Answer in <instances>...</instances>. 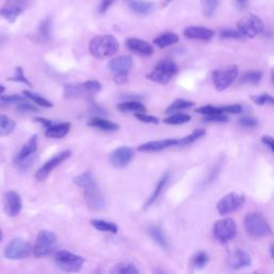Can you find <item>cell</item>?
Instances as JSON below:
<instances>
[{
    "instance_id": "cell-57",
    "label": "cell",
    "mask_w": 274,
    "mask_h": 274,
    "mask_svg": "<svg viewBox=\"0 0 274 274\" xmlns=\"http://www.w3.org/2000/svg\"><path fill=\"white\" fill-rule=\"evenodd\" d=\"M271 80H272V83L274 84V68L271 71Z\"/></svg>"
},
{
    "instance_id": "cell-25",
    "label": "cell",
    "mask_w": 274,
    "mask_h": 274,
    "mask_svg": "<svg viewBox=\"0 0 274 274\" xmlns=\"http://www.w3.org/2000/svg\"><path fill=\"white\" fill-rule=\"evenodd\" d=\"M53 21L51 17L43 19L38 28V38L41 42H47L52 38Z\"/></svg>"
},
{
    "instance_id": "cell-31",
    "label": "cell",
    "mask_w": 274,
    "mask_h": 274,
    "mask_svg": "<svg viewBox=\"0 0 274 274\" xmlns=\"http://www.w3.org/2000/svg\"><path fill=\"white\" fill-rule=\"evenodd\" d=\"M91 225L95 229H97L98 232H102V233L116 234L118 232V227L116 224L104 221V220H92Z\"/></svg>"
},
{
    "instance_id": "cell-18",
    "label": "cell",
    "mask_w": 274,
    "mask_h": 274,
    "mask_svg": "<svg viewBox=\"0 0 274 274\" xmlns=\"http://www.w3.org/2000/svg\"><path fill=\"white\" fill-rule=\"evenodd\" d=\"M183 35L186 39H191V40H202V41H209L214 37V31L202 27V26H191L188 27L184 31Z\"/></svg>"
},
{
    "instance_id": "cell-60",
    "label": "cell",
    "mask_w": 274,
    "mask_h": 274,
    "mask_svg": "<svg viewBox=\"0 0 274 274\" xmlns=\"http://www.w3.org/2000/svg\"><path fill=\"white\" fill-rule=\"evenodd\" d=\"M3 238H4L3 232H2V229H0V242H2V241H3Z\"/></svg>"
},
{
    "instance_id": "cell-43",
    "label": "cell",
    "mask_w": 274,
    "mask_h": 274,
    "mask_svg": "<svg viewBox=\"0 0 274 274\" xmlns=\"http://www.w3.org/2000/svg\"><path fill=\"white\" fill-rule=\"evenodd\" d=\"M8 81L23 83V84H25L27 86H30V87L32 86L31 83L26 79L23 68H20V67H16V69H15V76H13V78H9Z\"/></svg>"
},
{
    "instance_id": "cell-11",
    "label": "cell",
    "mask_w": 274,
    "mask_h": 274,
    "mask_svg": "<svg viewBox=\"0 0 274 274\" xmlns=\"http://www.w3.org/2000/svg\"><path fill=\"white\" fill-rule=\"evenodd\" d=\"M71 157V151L70 150H64L59 152L58 155L53 157L51 160H48L44 165H43L37 172H36V178L39 181H44L48 176L49 173L56 168L58 165L62 162H64L67 159Z\"/></svg>"
},
{
    "instance_id": "cell-35",
    "label": "cell",
    "mask_w": 274,
    "mask_h": 274,
    "mask_svg": "<svg viewBox=\"0 0 274 274\" xmlns=\"http://www.w3.org/2000/svg\"><path fill=\"white\" fill-rule=\"evenodd\" d=\"M205 135H206V130H204V129H197V130L194 131V132H192L190 135L185 136L183 138H180L179 139V146L190 145V144H192V142L196 141L197 139L202 138Z\"/></svg>"
},
{
    "instance_id": "cell-28",
    "label": "cell",
    "mask_w": 274,
    "mask_h": 274,
    "mask_svg": "<svg viewBox=\"0 0 274 274\" xmlns=\"http://www.w3.org/2000/svg\"><path fill=\"white\" fill-rule=\"evenodd\" d=\"M117 109L122 113H145L146 107L139 102L136 101H129V102H123L117 105Z\"/></svg>"
},
{
    "instance_id": "cell-8",
    "label": "cell",
    "mask_w": 274,
    "mask_h": 274,
    "mask_svg": "<svg viewBox=\"0 0 274 274\" xmlns=\"http://www.w3.org/2000/svg\"><path fill=\"white\" fill-rule=\"evenodd\" d=\"M55 262H56V265L61 270L75 273L82 269L84 265V258L76 254L70 253L68 251H59L55 255Z\"/></svg>"
},
{
    "instance_id": "cell-34",
    "label": "cell",
    "mask_w": 274,
    "mask_h": 274,
    "mask_svg": "<svg viewBox=\"0 0 274 274\" xmlns=\"http://www.w3.org/2000/svg\"><path fill=\"white\" fill-rule=\"evenodd\" d=\"M24 95L27 96V98H29L30 101L35 102L37 105H39V106H41V107H46V108H51V107H53V103H52L51 101H48L47 98L43 97V96H41V95H39V94H36V93H34V92L26 90V91H24Z\"/></svg>"
},
{
    "instance_id": "cell-10",
    "label": "cell",
    "mask_w": 274,
    "mask_h": 274,
    "mask_svg": "<svg viewBox=\"0 0 274 274\" xmlns=\"http://www.w3.org/2000/svg\"><path fill=\"white\" fill-rule=\"evenodd\" d=\"M34 250L31 247L30 243L23 239H14L7 245L5 250V256L8 259H25L29 257L31 251Z\"/></svg>"
},
{
    "instance_id": "cell-20",
    "label": "cell",
    "mask_w": 274,
    "mask_h": 274,
    "mask_svg": "<svg viewBox=\"0 0 274 274\" xmlns=\"http://www.w3.org/2000/svg\"><path fill=\"white\" fill-rule=\"evenodd\" d=\"M133 65V59L130 56H120L114 58L109 62L108 67L114 75L115 74H128Z\"/></svg>"
},
{
    "instance_id": "cell-37",
    "label": "cell",
    "mask_w": 274,
    "mask_h": 274,
    "mask_svg": "<svg viewBox=\"0 0 274 274\" xmlns=\"http://www.w3.org/2000/svg\"><path fill=\"white\" fill-rule=\"evenodd\" d=\"M220 0H202L203 12L206 17H212L218 6Z\"/></svg>"
},
{
    "instance_id": "cell-39",
    "label": "cell",
    "mask_w": 274,
    "mask_h": 274,
    "mask_svg": "<svg viewBox=\"0 0 274 274\" xmlns=\"http://www.w3.org/2000/svg\"><path fill=\"white\" fill-rule=\"evenodd\" d=\"M196 113L202 114L204 116H211V115H220L224 114L220 106H213V105H204L195 109Z\"/></svg>"
},
{
    "instance_id": "cell-27",
    "label": "cell",
    "mask_w": 274,
    "mask_h": 274,
    "mask_svg": "<svg viewBox=\"0 0 274 274\" xmlns=\"http://www.w3.org/2000/svg\"><path fill=\"white\" fill-rule=\"evenodd\" d=\"M130 8L133 12L145 15L148 13H151L153 10H155V4L149 3V2H140V0H135V2L130 3Z\"/></svg>"
},
{
    "instance_id": "cell-29",
    "label": "cell",
    "mask_w": 274,
    "mask_h": 274,
    "mask_svg": "<svg viewBox=\"0 0 274 274\" xmlns=\"http://www.w3.org/2000/svg\"><path fill=\"white\" fill-rule=\"evenodd\" d=\"M16 122L6 115H0V136H7L15 130Z\"/></svg>"
},
{
    "instance_id": "cell-14",
    "label": "cell",
    "mask_w": 274,
    "mask_h": 274,
    "mask_svg": "<svg viewBox=\"0 0 274 274\" xmlns=\"http://www.w3.org/2000/svg\"><path fill=\"white\" fill-rule=\"evenodd\" d=\"M37 148H38V136L34 135L28 139V141L24 145V147L20 149L19 153L15 159L16 164H18L20 167L28 166L30 162L34 160L32 159V156L35 155Z\"/></svg>"
},
{
    "instance_id": "cell-38",
    "label": "cell",
    "mask_w": 274,
    "mask_h": 274,
    "mask_svg": "<svg viewBox=\"0 0 274 274\" xmlns=\"http://www.w3.org/2000/svg\"><path fill=\"white\" fill-rule=\"evenodd\" d=\"M113 274H139L137 268L130 262H122V264L117 265L114 270Z\"/></svg>"
},
{
    "instance_id": "cell-40",
    "label": "cell",
    "mask_w": 274,
    "mask_h": 274,
    "mask_svg": "<svg viewBox=\"0 0 274 274\" xmlns=\"http://www.w3.org/2000/svg\"><path fill=\"white\" fill-rule=\"evenodd\" d=\"M84 91L82 85H68L64 88V96L68 98L78 97Z\"/></svg>"
},
{
    "instance_id": "cell-6",
    "label": "cell",
    "mask_w": 274,
    "mask_h": 274,
    "mask_svg": "<svg viewBox=\"0 0 274 274\" xmlns=\"http://www.w3.org/2000/svg\"><path fill=\"white\" fill-rule=\"evenodd\" d=\"M244 227L247 234L253 237H264L271 233V229L265 217L259 213H248L244 218Z\"/></svg>"
},
{
    "instance_id": "cell-52",
    "label": "cell",
    "mask_w": 274,
    "mask_h": 274,
    "mask_svg": "<svg viewBox=\"0 0 274 274\" xmlns=\"http://www.w3.org/2000/svg\"><path fill=\"white\" fill-rule=\"evenodd\" d=\"M115 3V0H103V2L101 3V5L98 6V13L101 14H104L108 8H111V6Z\"/></svg>"
},
{
    "instance_id": "cell-41",
    "label": "cell",
    "mask_w": 274,
    "mask_h": 274,
    "mask_svg": "<svg viewBox=\"0 0 274 274\" xmlns=\"http://www.w3.org/2000/svg\"><path fill=\"white\" fill-rule=\"evenodd\" d=\"M251 97H252V100H253V102L258 105H266V104L274 105V97L267 93L259 94V95H252Z\"/></svg>"
},
{
    "instance_id": "cell-45",
    "label": "cell",
    "mask_w": 274,
    "mask_h": 274,
    "mask_svg": "<svg viewBox=\"0 0 274 274\" xmlns=\"http://www.w3.org/2000/svg\"><path fill=\"white\" fill-rule=\"evenodd\" d=\"M135 117L140 120L141 122H146V123H152V124H158L160 122L159 118H157L156 116L152 115H146L144 113H139V114H135Z\"/></svg>"
},
{
    "instance_id": "cell-42",
    "label": "cell",
    "mask_w": 274,
    "mask_h": 274,
    "mask_svg": "<svg viewBox=\"0 0 274 274\" xmlns=\"http://www.w3.org/2000/svg\"><path fill=\"white\" fill-rule=\"evenodd\" d=\"M83 89L85 92H91V93H94V92H97L100 91L102 89V85L100 84V82L97 81H86L83 85Z\"/></svg>"
},
{
    "instance_id": "cell-22",
    "label": "cell",
    "mask_w": 274,
    "mask_h": 274,
    "mask_svg": "<svg viewBox=\"0 0 274 274\" xmlns=\"http://www.w3.org/2000/svg\"><path fill=\"white\" fill-rule=\"evenodd\" d=\"M71 130L70 122H60L57 124H53L51 128L46 129L45 136L47 138H63L67 136Z\"/></svg>"
},
{
    "instance_id": "cell-17",
    "label": "cell",
    "mask_w": 274,
    "mask_h": 274,
    "mask_svg": "<svg viewBox=\"0 0 274 274\" xmlns=\"http://www.w3.org/2000/svg\"><path fill=\"white\" fill-rule=\"evenodd\" d=\"M173 146H179V139H163V140H152L146 144H142L138 147V150L141 152H158L164 149H167Z\"/></svg>"
},
{
    "instance_id": "cell-9",
    "label": "cell",
    "mask_w": 274,
    "mask_h": 274,
    "mask_svg": "<svg viewBox=\"0 0 274 274\" xmlns=\"http://www.w3.org/2000/svg\"><path fill=\"white\" fill-rule=\"evenodd\" d=\"M213 235L221 243H227L237 235V225L233 218H223L217 221L213 227Z\"/></svg>"
},
{
    "instance_id": "cell-53",
    "label": "cell",
    "mask_w": 274,
    "mask_h": 274,
    "mask_svg": "<svg viewBox=\"0 0 274 274\" xmlns=\"http://www.w3.org/2000/svg\"><path fill=\"white\" fill-rule=\"evenodd\" d=\"M261 141L264 142L266 146L269 147V149L272 151V153H274V138L269 136V135H265L261 137Z\"/></svg>"
},
{
    "instance_id": "cell-1",
    "label": "cell",
    "mask_w": 274,
    "mask_h": 274,
    "mask_svg": "<svg viewBox=\"0 0 274 274\" xmlns=\"http://www.w3.org/2000/svg\"><path fill=\"white\" fill-rule=\"evenodd\" d=\"M74 183L79 188L84 190V196L87 205L91 210H101L104 207V200L100 189L92 177L90 172H84L79 176L74 177Z\"/></svg>"
},
{
    "instance_id": "cell-19",
    "label": "cell",
    "mask_w": 274,
    "mask_h": 274,
    "mask_svg": "<svg viewBox=\"0 0 274 274\" xmlns=\"http://www.w3.org/2000/svg\"><path fill=\"white\" fill-rule=\"evenodd\" d=\"M126 45L130 51H132L133 53H136L138 55H141V56H150V55H152L153 52H155L150 43L137 38L128 39L126 42Z\"/></svg>"
},
{
    "instance_id": "cell-15",
    "label": "cell",
    "mask_w": 274,
    "mask_h": 274,
    "mask_svg": "<svg viewBox=\"0 0 274 274\" xmlns=\"http://www.w3.org/2000/svg\"><path fill=\"white\" fill-rule=\"evenodd\" d=\"M133 150L129 147H120L112 152L109 157V162L112 165L117 168H122L129 165L130 162L133 159Z\"/></svg>"
},
{
    "instance_id": "cell-61",
    "label": "cell",
    "mask_w": 274,
    "mask_h": 274,
    "mask_svg": "<svg viewBox=\"0 0 274 274\" xmlns=\"http://www.w3.org/2000/svg\"><path fill=\"white\" fill-rule=\"evenodd\" d=\"M170 2H171V0H166V2H165V3H164V4H165V6H166V5H167V4H169Z\"/></svg>"
},
{
    "instance_id": "cell-54",
    "label": "cell",
    "mask_w": 274,
    "mask_h": 274,
    "mask_svg": "<svg viewBox=\"0 0 274 274\" xmlns=\"http://www.w3.org/2000/svg\"><path fill=\"white\" fill-rule=\"evenodd\" d=\"M115 83L121 85L128 82V74H115L114 75Z\"/></svg>"
},
{
    "instance_id": "cell-51",
    "label": "cell",
    "mask_w": 274,
    "mask_h": 274,
    "mask_svg": "<svg viewBox=\"0 0 274 274\" xmlns=\"http://www.w3.org/2000/svg\"><path fill=\"white\" fill-rule=\"evenodd\" d=\"M17 108H18V111H20V112H28V113L29 112H35L36 113V112L39 111L37 107H35L34 105H31V104H28L26 101L19 103Z\"/></svg>"
},
{
    "instance_id": "cell-47",
    "label": "cell",
    "mask_w": 274,
    "mask_h": 274,
    "mask_svg": "<svg viewBox=\"0 0 274 274\" xmlns=\"http://www.w3.org/2000/svg\"><path fill=\"white\" fill-rule=\"evenodd\" d=\"M220 37L222 39H241L242 36L239 34L238 30H234V29H223L220 32Z\"/></svg>"
},
{
    "instance_id": "cell-58",
    "label": "cell",
    "mask_w": 274,
    "mask_h": 274,
    "mask_svg": "<svg viewBox=\"0 0 274 274\" xmlns=\"http://www.w3.org/2000/svg\"><path fill=\"white\" fill-rule=\"evenodd\" d=\"M270 253H271V256L274 258V245L271 246V250H270Z\"/></svg>"
},
{
    "instance_id": "cell-48",
    "label": "cell",
    "mask_w": 274,
    "mask_h": 274,
    "mask_svg": "<svg viewBox=\"0 0 274 274\" xmlns=\"http://www.w3.org/2000/svg\"><path fill=\"white\" fill-rule=\"evenodd\" d=\"M222 112L224 114H240L242 112V106L239 104H232V105H224L220 106Z\"/></svg>"
},
{
    "instance_id": "cell-7",
    "label": "cell",
    "mask_w": 274,
    "mask_h": 274,
    "mask_svg": "<svg viewBox=\"0 0 274 274\" xmlns=\"http://www.w3.org/2000/svg\"><path fill=\"white\" fill-rule=\"evenodd\" d=\"M239 69L237 65H229L224 69H218L212 72V82L218 91L227 89L238 78Z\"/></svg>"
},
{
    "instance_id": "cell-13",
    "label": "cell",
    "mask_w": 274,
    "mask_h": 274,
    "mask_svg": "<svg viewBox=\"0 0 274 274\" xmlns=\"http://www.w3.org/2000/svg\"><path fill=\"white\" fill-rule=\"evenodd\" d=\"M27 3L28 0H7L5 6L0 9V16L8 19L10 23H14L17 16L26 8Z\"/></svg>"
},
{
    "instance_id": "cell-21",
    "label": "cell",
    "mask_w": 274,
    "mask_h": 274,
    "mask_svg": "<svg viewBox=\"0 0 274 274\" xmlns=\"http://www.w3.org/2000/svg\"><path fill=\"white\" fill-rule=\"evenodd\" d=\"M229 262L232 268L238 270V269H242L251 265L252 259L248 253L242 248H237L235 250L232 255L229 257Z\"/></svg>"
},
{
    "instance_id": "cell-24",
    "label": "cell",
    "mask_w": 274,
    "mask_h": 274,
    "mask_svg": "<svg viewBox=\"0 0 274 274\" xmlns=\"http://www.w3.org/2000/svg\"><path fill=\"white\" fill-rule=\"evenodd\" d=\"M88 126L92 127V128L103 130V131H109V132L119 130V126L117 123H115L113 121H109V120L100 118V117L91 118L88 121Z\"/></svg>"
},
{
    "instance_id": "cell-46",
    "label": "cell",
    "mask_w": 274,
    "mask_h": 274,
    "mask_svg": "<svg viewBox=\"0 0 274 274\" xmlns=\"http://www.w3.org/2000/svg\"><path fill=\"white\" fill-rule=\"evenodd\" d=\"M239 124L243 128H255L258 124V121L253 117L243 116L239 119Z\"/></svg>"
},
{
    "instance_id": "cell-49",
    "label": "cell",
    "mask_w": 274,
    "mask_h": 274,
    "mask_svg": "<svg viewBox=\"0 0 274 274\" xmlns=\"http://www.w3.org/2000/svg\"><path fill=\"white\" fill-rule=\"evenodd\" d=\"M204 119L206 120V121H211V122H226V121H228V117L226 116V114L205 116Z\"/></svg>"
},
{
    "instance_id": "cell-30",
    "label": "cell",
    "mask_w": 274,
    "mask_h": 274,
    "mask_svg": "<svg viewBox=\"0 0 274 274\" xmlns=\"http://www.w3.org/2000/svg\"><path fill=\"white\" fill-rule=\"evenodd\" d=\"M149 234L150 236L152 237V239L156 241V242L163 248H167L168 246V243H167V240H166V237L165 235H164L163 230L161 229V227L159 226H156L153 225L149 228Z\"/></svg>"
},
{
    "instance_id": "cell-59",
    "label": "cell",
    "mask_w": 274,
    "mask_h": 274,
    "mask_svg": "<svg viewBox=\"0 0 274 274\" xmlns=\"http://www.w3.org/2000/svg\"><path fill=\"white\" fill-rule=\"evenodd\" d=\"M5 90H6V88H5V87H4V86H2V85H0V93H3V92H5Z\"/></svg>"
},
{
    "instance_id": "cell-55",
    "label": "cell",
    "mask_w": 274,
    "mask_h": 274,
    "mask_svg": "<svg viewBox=\"0 0 274 274\" xmlns=\"http://www.w3.org/2000/svg\"><path fill=\"white\" fill-rule=\"evenodd\" d=\"M35 121H36V122H39L40 124H42L43 127H45L46 129H48V128H51V127L53 126L52 121H49V120L44 119V118H41V117H37V118H35Z\"/></svg>"
},
{
    "instance_id": "cell-33",
    "label": "cell",
    "mask_w": 274,
    "mask_h": 274,
    "mask_svg": "<svg viewBox=\"0 0 274 274\" xmlns=\"http://www.w3.org/2000/svg\"><path fill=\"white\" fill-rule=\"evenodd\" d=\"M262 79V73L260 71H247L244 72L240 78V82L242 84L256 85Z\"/></svg>"
},
{
    "instance_id": "cell-36",
    "label": "cell",
    "mask_w": 274,
    "mask_h": 274,
    "mask_svg": "<svg viewBox=\"0 0 274 274\" xmlns=\"http://www.w3.org/2000/svg\"><path fill=\"white\" fill-rule=\"evenodd\" d=\"M191 120V116L186 115V114H173L167 118L164 119V122L167 124H171V126H179V124H183L189 122Z\"/></svg>"
},
{
    "instance_id": "cell-50",
    "label": "cell",
    "mask_w": 274,
    "mask_h": 274,
    "mask_svg": "<svg viewBox=\"0 0 274 274\" xmlns=\"http://www.w3.org/2000/svg\"><path fill=\"white\" fill-rule=\"evenodd\" d=\"M0 101L4 103H11V102H25L26 98L21 97L20 95H6V96H0Z\"/></svg>"
},
{
    "instance_id": "cell-23",
    "label": "cell",
    "mask_w": 274,
    "mask_h": 274,
    "mask_svg": "<svg viewBox=\"0 0 274 274\" xmlns=\"http://www.w3.org/2000/svg\"><path fill=\"white\" fill-rule=\"evenodd\" d=\"M179 41L178 35L175 34V32H165V34H162L159 37H157L153 41L155 44L160 47V48H165L167 46L176 44Z\"/></svg>"
},
{
    "instance_id": "cell-5",
    "label": "cell",
    "mask_w": 274,
    "mask_h": 274,
    "mask_svg": "<svg viewBox=\"0 0 274 274\" xmlns=\"http://www.w3.org/2000/svg\"><path fill=\"white\" fill-rule=\"evenodd\" d=\"M57 244V237L48 230H42L39 233L34 246V255L36 257H45L51 255Z\"/></svg>"
},
{
    "instance_id": "cell-26",
    "label": "cell",
    "mask_w": 274,
    "mask_h": 274,
    "mask_svg": "<svg viewBox=\"0 0 274 274\" xmlns=\"http://www.w3.org/2000/svg\"><path fill=\"white\" fill-rule=\"evenodd\" d=\"M168 180H169V173H168V172L164 173V175H163V177H162V178L160 179V181L158 182V184H157V186H156L155 191H153V193H152L151 196L149 197V200L147 201L146 206H145L146 208L150 207L151 205H153V204L156 203V201L159 198L160 195L162 194L164 188H165V186H166Z\"/></svg>"
},
{
    "instance_id": "cell-44",
    "label": "cell",
    "mask_w": 274,
    "mask_h": 274,
    "mask_svg": "<svg viewBox=\"0 0 274 274\" xmlns=\"http://www.w3.org/2000/svg\"><path fill=\"white\" fill-rule=\"evenodd\" d=\"M208 261H209V257H208V254L205 253V252H201V253L197 254L193 260L194 266L198 269L204 268L208 264Z\"/></svg>"
},
{
    "instance_id": "cell-12",
    "label": "cell",
    "mask_w": 274,
    "mask_h": 274,
    "mask_svg": "<svg viewBox=\"0 0 274 274\" xmlns=\"http://www.w3.org/2000/svg\"><path fill=\"white\" fill-rule=\"evenodd\" d=\"M244 203V196L237 193H229L218 202L216 208L217 211L222 215H226L236 211L238 208L242 206Z\"/></svg>"
},
{
    "instance_id": "cell-4",
    "label": "cell",
    "mask_w": 274,
    "mask_h": 274,
    "mask_svg": "<svg viewBox=\"0 0 274 274\" xmlns=\"http://www.w3.org/2000/svg\"><path fill=\"white\" fill-rule=\"evenodd\" d=\"M177 64L169 59H165L157 63L156 68L147 74V79L155 83L165 85L177 74Z\"/></svg>"
},
{
    "instance_id": "cell-3",
    "label": "cell",
    "mask_w": 274,
    "mask_h": 274,
    "mask_svg": "<svg viewBox=\"0 0 274 274\" xmlns=\"http://www.w3.org/2000/svg\"><path fill=\"white\" fill-rule=\"evenodd\" d=\"M264 29V21L254 13H247L243 17H241L237 23V30L242 38L253 39L259 36Z\"/></svg>"
},
{
    "instance_id": "cell-2",
    "label": "cell",
    "mask_w": 274,
    "mask_h": 274,
    "mask_svg": "<svg viewBox=\"0 0 274 274\" xmlns=\"http://www.w3.org/2000/svg\"><path fill=\"white\" fill-rule=\"evenodd\" d=\"M119 51V43L114 36L102 35L94 37L89 43V52L93 57L104 59L114 56Z\"/></svg>"
},
{
    "instance_id": "cell-56",
    "label": "cell",
    "mask_w": 274,
    "mask_h": 274,
    "mask_svg": "<svg viewBox=\"0 0 274 274\" xmlns=\"http://www.w3.org/2000/svg\"><path fill=\"white\" fill-rule=\"evenodd\" d=\"M247 2H248V0H236L237 6L240 9H244L246 7V5H247Z\"/></svg>"
},
{
    "instance_id": "cell-32",
    "label": "cell",
    "mask_w": 274,
    "mask_h": 274,
    "mask_svg": "<svg viewBox=\"0 0 274 274\" xmlns=\"http://www.w3.org/2000/svg\"><path fill=\"white\" fill-rule=\"evenodd\" d=\"M194 106V102L192 101H189V100H184V98H178V100H176L175 102H172L167 108L165 113L166 114H172V113H176V112H179V111H182V109H185V108H190Z\"/></svg>"
},
{
    "instance_id": "cell-16",
    "label": "cell",
    "mask_w": 274,
    "mask_h": 274,
    "mask_svg": "<svg viewBox=\"0 0 274 274\" xmlns=\"http://www.w3.org/2000/svg\"><path fill=\"white\" fill-rule=\"evenodd\" d=\"M4 197L5 212L11 217L17 216L21 210V200L19 195L14 191H9Z\"/></svg>"
}]
</instances>
